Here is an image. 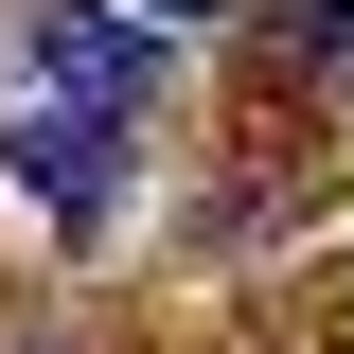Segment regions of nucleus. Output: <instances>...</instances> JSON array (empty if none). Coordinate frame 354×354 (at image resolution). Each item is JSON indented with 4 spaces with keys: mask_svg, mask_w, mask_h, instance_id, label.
Segmentation results:
<instances>
[{
    "mask_svg": "<svg viewBox=\"0 0 354 354\" xmlns=\"http://www.w3.org/2000/svg\"><path fill=\"white\" fill-rule=\"evenodd\" d=\"M266 36L301 53V71H319V88H354V0H266Z\"/></svg>",
    "mask_w": 354,
    "mask_h": 354,
    "instance_id": "obj_3",
    "label": "nucleus"
},
{
    "mask_svg": "<svg viewBox=\"0 0 354 354\" xmlns=\"http://www.w3.org/2000/svg\"><path fill=\"white\" fill-rule=\"evenodd\" d=\"M36 88L142 124V88H160V18H142V0H36Z\"/></svg>",
    "mask_w": 354,
    "mask_h": 354,
    "instance_id": "obj_2",
    "label": "nucleus"
},
{
    "mask_svg": "<svg viewBox=\"0 0 354 354\" xmlns=\"http://www.w3.org/2000/svg\"><path fill=\"white\" fill-rule=\"evenodd\" d=\"M142 18H230V0H142Z\"/></svg>",
    "mask_w": 354,
    "mask_h": 354,
    "instance_id": "obj_4",
    "label": "nucleus"
},
{
    "mask_svg": "<svg viewBox=\"0 0 354 354\" xmlns=\"http://www.w3.org/2000/svg\"><path fill=\"white\" fill-rule=\"evenodd\" d=\"M0 177H18V213H36V230H71V248H88V230H124L142 124H124V106H53V88H36L18 142H0Z\"/></svg>",
    "mask_w": 354,
    "mask_h": 354,
    "instance_id": "obj_1",
    "label": "nucleus"
}]
</instances>
